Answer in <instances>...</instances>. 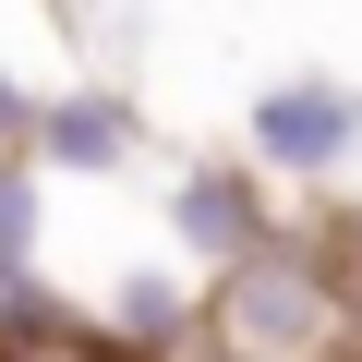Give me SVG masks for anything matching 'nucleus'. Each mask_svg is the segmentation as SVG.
<instances>
[{
    "mask_svg": "<svg viewBox=\"0 0 362 362\" xmlns=\"http://www.w3.org/2000/svg\"><path fill=\"white\" fill-rule=\"evenodd\" d=\"M362 350V266L314 230H266L242 266L206 278V362H350Z\"/></svg>",
    "mask_w": 362,
    "mask_h": 362,
    "instance_id": "f257e3e1",
    "label": "nucleus"
},
{
    "mask_svg": "<svg viewBox=\"0 0 362 362\" xmlns=\"http://www.w3.org/2000/svg\"><path fill=\"white\" fill-rule=\"evenodd\" d=\"M242 145H254L266 181H338V169L362 157V85L290 73V85H266V97L242 109Z\"/></svg>",
    "mask_w": 362,
    "mask_h": 362,
    "instance_id": "f03ea898",
    "label": "nucleus"
},
{
    "mask_svg": "<svg viewBox=\"0 0 362 362\" xmlns=\"http://www.w3.org/2000/svg\"><path fill=\"white\" fill-rule=\"evenodd\" d=\"M266 230H278V218H266V169H254V157H206V169L169 181V242H181V266H194V278L242 266Z\"/></svg>",
    "mask_w": 362,
    "mask_h": 362,
    "instance_id": "7ed1b4c3",
    "label": "nucleus"
},
{
    "mask_svg": "<svg viewBox=\"0 0 362 362\" xmlns=\"http://www.w3.org/2000/svg\"><path fill=\"white\" fill-rule=\"evenodd\" d=\"M25 157H37L49 181H109V169L133 157V97H109V85H61V97H37Z\"/></svg>",
    "mask_w": 362,
    "mask_h": 362,
    "instance_id": "20e7f679",
    "label": "nucleus"
},
{
    "mask_svg": "<svg viewBox=\"0 0 362 362\" xmlns=\"http://www.w3.org/2000/svg\"><path fill=\"white\" fill-rule=\"evenodd\" d=\"M0 278H49V169L0 157Z\"/></svg>",
    "mask_w": 362,
    "mask_h": 362,
    "instance_id": "39448f33",
    "label": "nucleus"
},
{
    "mask_svg": "<svg viewBox=\"0 0 362 362\" xmlns=\"http://www.w3.org/2000/svg\"><path fill=\"white\" fill-rule=\"evenodd\" d=\"M25 133H37V97H25L13 73H0V157H25Z\"/></svg>",
    "mask_w": 362,
    "mask_h": 362,
    "instance_id": "423d86ee",
    "label": "nucleus"
},
{
    "mask_svg": "<svg viewBox=\"0 0 362 362\" xmlns=\"http://www.w3.org/2000/svg\"><path fill=\"white\" fill-rule=\"evenodd\" d=\"M37 362H121L109 338H61V350H37Z\"/></svg>",
    "mask_w": 362,
    "mask_h": 362,
    "instance_id": "0eeeda50",
    "label": "nucleus"
}]
</instances>
